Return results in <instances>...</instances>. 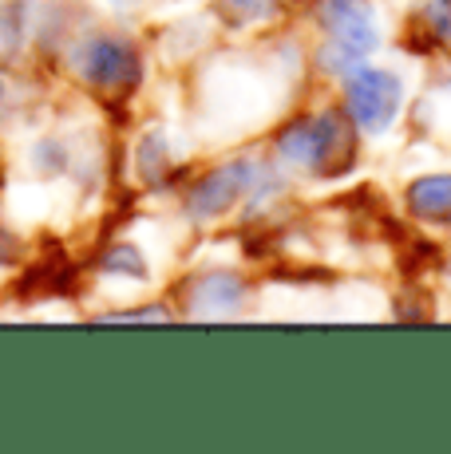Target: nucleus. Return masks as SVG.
Masks as SVG:
<instances>
[{"mask_svg":"<svg viewBox=\"0 0 451 454\" xmlns=\"http://www.w3.org/2000/svg\"><path fill=\"white\" fill-rule=\"evenodd\" d=\"M4 253H8V246H4V238H0V257H4Z\"/></svg>","mask_w":451,"mask_h":454,"instance_id":"7ed1b4c3","label":"nucleus"},{"mask_svg":"<svg viewBox=\"0 0 451 454\" xmlns=\"http://www.w3.org/2000/svg\"><path fill=\"white\" fill-rule=\"evenodd\" d=\"M131 51L127 48H119V43H99V48L88 56V72L95 75V80H103V83H115V80H123V72H131Z\"/></svg>","mask_w":451,"mask_h":454,"instance_id":"f03ea898","label":"nucleus"},{"mask_svg":"<svg viewBox=\"0 0 451 454\" xmlns=\"http://www.w3.org/2000/svg\"><path fill=\"white\" fill-rule=\"evenodd\" d=\"M352 107H357V119L364 127H384L396 107V83L376 72L360 75V80L352 83Z\"/></svg>","mask_w":451,"mask_h":454,"instance_id":"f257e3e1","label":"nucleus"}]
</instances>
